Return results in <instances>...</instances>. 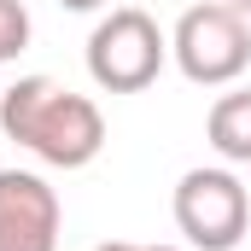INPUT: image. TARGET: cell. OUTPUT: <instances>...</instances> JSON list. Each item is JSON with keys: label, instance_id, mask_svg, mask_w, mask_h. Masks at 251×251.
Returning <instances> with one entry per match:
<instances>
[{"label": "cell", "instance_id": "1", "mask_svg": "<svg viewBox=\"0 0 251 251\" xmlns=\"http://www.w3.org/2000/svg\"><path fill=\"white\" fill-rule=\"evenodd\" d=\"M0 128L53 170H88L105 146V117L88 94L53 76H18L0 94Z\"/></svg>", "mask_w": 251, "mask_h": 251}, {"label": "cell", "instance_id": "2", "mask_svg": "<svg viewBox=\"0 0 251 251\" xmlns=\"http://www.w3.org/2000/svg\"><path fill=\"white\" fill-rule=\"evenodd\" d=\"M170 59L181 64L193 88H228L251 64V24L228 0H199L170 29Z\"/></svg>", "mask_w": 251, "mask_h": 251}, {"label": "cell", "instance_id": "3", "mask_svg": "<svg viewBox=\"0 0 251 251\" xmlns=\"http://www.w3.org/2000/svg\"><path fill=\"white\" fill-rule=\"evenodd\" d=\"M170 59V35L140 12V6H111L94 35H88V76L105 94H140L158 82Z\"/></svg>", "mask_w": 251, "mask_h": 251}, {"label": "cell", "instance_id": "4", "mask_svg": "<svg viewBox=\"0 0 251 251\" xmlns=\"http://www.w3.org/2000/svg\"><path fill=\"white\" fill-rule=\"evenodd\" d=\"M176 228L193 251H234L251 228V193L228 164H199L176 181Z\"/></svg>", "mask_w": 251, "mask_h": 251}, {"label": "cell", "instance_id": "5", "mask_svg": "<svg viewBox=\"0 0 251 251\" xmlns=\"http://www.w3.org/2000/svg\"><path fill=\"white\" fill-rule=\"evenodd\" d=\"M59 193L35 170H0V251H59Z\"/></svg>", "mask_w": 251, "mask_h": 251}, {"label": "cell", "instance_id": "6", "mask_svg": "<svg viewBox=\"0 0 251 251\" xmlns=\"http://www.w3.org/2000/svg\"><path fill=\"white\" fill-rule=\"evenodd\" d=\"M204 134H210L222 164H251V88L222 94L210 105V117H204Z\"/></svg>", "mask_w": 251, "mask_h": 251}, {"label": "cell", "instance_id": "7", "mask_svg": "<svg viewBox=\"0 0 251 251\" xmlns=\"http://www.w3.org/2000/svg\"><path fill=\"white\" fill-rule=\"evenodd\" d=\"M29 6L24 0H0V64L6 59H18L24 47H29Z\"/></svg>", "mask_w": 251, "mask_h": 251}, {"label": "cell", "instance_id": "8", "mask_svg": "<svg viewBox=\"0 0 251 251\" xmlns=\"http://www.w3.org/2000/svg\"><path fill=\"white\" fill-rule=\"evenodd\" d=\"M64 12H100V6H105V0H59Z\"/></svg>", "mask_w": 251, "mask_h": 251}, {"label": "cell", "instance_id": "9", "mask_svg": "<svg viewBox=\"0 0 251 251\" xmlns=\"http://www.w3.org/2000/svg\"><path fill=\"white\" fill-rule=\"evenodd\" d=\"M94 251H146V246H128V240H105V246H94Z\"/></svg>", "mask_w": 251, "mask_h": 251}, {"label": "cell", "instance_id": "10", "mask_svg": "<svg viewBox=\"0 0 251 251\" xmlns=\"http://www.w3.org/2000/svg\"><path fill=\"white\" fill-rule=\"evenodd\" d=\"M228 6H234V12H246V18H251V0H228Z\"/></svg>", "mask_w": 251, "mask_h": 251}, {"label": "cell", "instance_id": "11", "mask_svg": "<svg viewBox=\"0 0 251 251\" xmlns=\"http://www.w3.org/2000/svg\"><path fill=\"white\" fill-rule=\"evenodd\" d=\"M146 251H181V246H146Z\"/></svg>", "mask_w": 251, "mask_h": 251}]
</instances>
